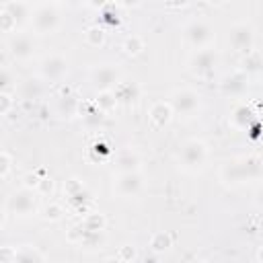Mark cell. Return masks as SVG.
Instances as JSON below:
<instances>
[{
    "instance_id": "6da1fadb",
    "label": "cell",
    "mask_w": 263,
    "mask_h": 263,
    "mask_svg": "<svg viewBox=\"0 0 263 263\" xmlns=\"http://www.w3.org/2000/svg\"><path fill=\"white\" fill-rule=\"evenodd\" d=\"M261 177H263V164L257 156L228 160L220 168V181L230 187H238L247 181H259Z\"/></svg>"
},
{
    "instance_id": "7a4b0ae2",
    "label": "cell",
    "mask_w": 263,
    "mask_h": 263,
    "mask_svg": "<svg viewBox=\"0 0 263 263\" xmlns=\"http://www.w3.org/2000/svg\"><path fill=\"white\" fill-rule=\"evenodd\" d=\"M6 210L16 216V218H29L33 214H37L39 210V193L35 189H27V187H18L14 189L8 199H6Z\"/></svg>"
},
{
    "instance_id": "3957f363",
    "label": "cell",
    "mask_w": 263,
    "mask_h": 263,
    "mask_svg": "<svg viewBox=\"0 0 263 263\" xmlns=\"http://www.w3.org/2000/svg\"><path fill=\"white\" fill-rule=\"evenodd\" d=\"M60 21H62V16L58 10V4H51V2L37 4L33 10V16H31V25L37 35H51L60 27Z\"/></svg>"
},
{
    "instance_id": "277c9868",
    "label": "cell",
    "mask_w": 263,
    "mask_h": 263,
    "mask_svg": "<svg viewBox=\"0 0 263 263\" xmlns=\"http://www.w3.org/2000/svg\"><path fill=\"white\" fill-rule=\"evenodd\" d=\"M168 105L173 109L175 115L181 117H191L199 111L201 107V97L199 92H195L193 88H177L173 90V95L168 97Z\"/></svg>"
},
{
    "instance_id": "5b68a950",
    "label": "cell",
    "mask_w": 263,
    "mask_h": 263,
    "mask_svg": "<svg viewBox=\"0 0 263 263\" xmlns=\"http://www.w3.org/2000/svg\"><path fill=\"white\" fill-rule=\"evenodd\" d=\"M183 35H185V41L195 47V49H205V47H212L214 39H216V31L210 23L197 18V21H191L185 25L183 29Z\"/></svg>"
},
{
    "instance_id": "8992f818",
    "label": "cell",
    "mask_w": 263,
    "mask_h": 263,
    "mask_svg": "<svg viewBox=\"0 0 263 263\" xmlns=\"http://www.w3.org/2000/svg\"><path fill=\"white\" fill-rule=\"evenodd\" d=\"M88 82L90 86L99 92H113L115 86L121 82L119 80V68L113 66V64H101V66H95L90 70V76H88Z\"/></svg>"
},
{
    "instance_id": "52a82bcc",
    "label": "cell",
    "mask_w": 263,
    "mask_h": 263,
    "mask_svg": "<svg viewBox=\"0 0 263 263\" xmlns=\"http://www.w3.org/2000/svg\"><path fill=\"white\" fill-rule=\"evenodd\" d=\"M179 160L185 171H199L208 160V146L201 140H187L181 146Z\"/></svg>"
},
{
    "instance_id": "ba28073f",
    "label": "cell",
    "mask_w": 263,
    "mask_h": 263,
    "mask_svg": "<svg viewBox=\"0 0 263 263\" xmlns=\"http://www.w3.org/2000/svg\"><path fill=\"white\" fill-rule=\"evenodd\" d=\"M228 43L236 53H249L253 51V43H255V31L249 23H234L228 29Z\"/></svg>"
},
{
    "instance_id": "9c48e42d",
    "label": "cell",
    "mask_w": 263,
    "mask_h": 263,
    "mask_svg": "<svg viewBox=\"0 0 263 263\" xmlns=\"http://www.w3.org/2000/svg\"><path fill=\"white\" fill-rule=\"evenodd\" d=\"M220 62V55L214 47H205V49H197L191 53L189 58V70L195 74V76H210L216 66Z\"/></svg>"
},
{
    "instance_id": "30bf717a",
    "label": "cell",
    "mask_w": 263,
    "mask_h": 263,
    "mask_svg": "<svg viewBox=\"0 0 263 263\" xmlns=\"http://www.w3.org/2000/svg\"><path fill=\"white\" fill-rule=\"evenodd\" d=\"M68 60L60 53H49L39 62V78L49 80V82H60L68 74Z\"/></svg>"
},
{
    "instance_id": "8fae6325",
    "label": "cell",
    "mask_w": 263,
    "mask_h": 263,
    "mask_svg": "<svg viewBox=\"0 0 263 263\" xmlns=\"http://www.w3.org/2000/svg\"><path fill=\"white\" fill-rule=\"evenodd\" d=\"M6 47H8V53L14 60L27 62V60H31L35 55V47L37 45H35V39L31 35H27V33H14V35H10Z\"/></svg>"
},
{
    "instance_id": "7c38bea8",
    "label": "cell",
    "mask_w": 263,
    "mask_h": 263,
    "mask_svg": "<svg viewBox=\"0 0 263 263\" xmlns=\"http://www.w3.org/2000/svg\"><path fill=\"white\" fill-rule=\"evenodd\" d=\"M249 88V74L242 72L240 68L226 74L220 82V90L224 97H242Z\"/></svg>"
},
{
    "instance_id": "4fadbf2b",
    "label": "cell",
    "mask_w": 263,
    "mask_h": 263,
    "mask_svg": "<svg viewBox=\"0 0 263 263\" xmlns=\"http://www.w3.org/2000/svg\"><path fill=\"white\" fill-rule=\"evenodd\" d=\"M142 185H144V179H142L140 173H117V177L113 181V189L121 197L138 195Z\"/></svg>"
},
{
    "instance_id": "5bb4252c",
    "label": "cell",
    "mask_w": 263,
    "mask_h": 263,
    "mask_svg": "<svg viewBox=\"0 0 263 263\" xmlns=\"http://www.w3.org/2000/svg\"><path fill=\"white\" fill-rule=\"evenodd\" d=\"M230 123L234 125V127H238V129H251L255 123H259L257 121V113H255V109L249 105V103H238L234 109H232V113H230Z\"/></svg>"
},
{
    "instance_id": "9a60e30c",
    "label": "cell",
    "mask_w": 263,
    "mask_h": 263,
    "mask_svg": "<svg viewBox=\"0 0 263 263\" xmlns=\"http://www.w3.org/2000/svg\"><path fill=\"white\" fill-rule=\"evenodd\" d=\"M64 193H66L68 201H70L74 208H84L86 201H88V197H90V193L86 191V187H84L78 179L66 181V183H64Z\"/></svg>"
},
{
    "instance_id": "2e32d148",
    "label": "cell",
    "mask_w": 263,
    "mask_h": 263,
    "mask_svg": "<svg viewBox=\"0 0 263 263\" xmlns=\"http://www.w3.org/2000/svg\"><path fill=\"white\" fill-rule=\"evenodd\" d=\"M80 103L74 95H70L68 90H64L60 97H58V103H55V115L62 117V119H72L74 115L80 113Z\"/></svg>"
},
{
    "instance_id": "e0dca14e",
    "label": "cell",
    "mask_w": 263,
    "mask_h": 263,
    "mask_svg": "<svg viewBox=\"0 0 263 263\" xmlns=\"http://www.w3.org/2000/svg\"><path fill=\"white\" fill-rule=\"evenodd\" d=\"M173 115H175V113H173L168 101H156V103H152V107L148 109V119H150L152 125H156V127L168 125L171 119H173Z\"/></svg>"
},
{
    "instance_id": "ac0fdd59",
    "label": "cell",
    "mask_w": 263,
    "mask_h": 263,
    "mask_svg": "<svg viewBox=\"0 0 263 263\" xmlns=\"http://www.w3.org/2000/svg\"><path fill=\"white\" fill-rule=\"evenodd\" d=\"M2 8L18 23V27H21L23 23H27V21L33 16V10H35V6H31L29 2H21V0H16V2H4Z\"/></svg>"
},
{
    "instance_id": "d6986e66",
    "label": "cell",
    "mask_w": 263,
    "mask_h": 263,
    "mask_svg": "<svg viewBox=\"0 0 263 263\" xmlns=\"http://www.w3.org/2000/svg\"><path fill=\"white\" fill-rule=\"evenodd\" d=\"M119 105H134L140 99V86L136 82H119L113 90Z\"/></svg>"
},
{
    "instance_id": "ffe728a7",
    "label": "cell",
    "mask_w": 263,
    "mask_h": 263,
    "mask_svg": "<svg viewBox=\"0 0 263 263\" xmlns=\"http://www.w3.org/2000/svg\"><path fill=\"white\" fill-rule=\"evenodd\" d=\"M140 164H142V160L134 150H123L115 158L117 173H140Z\"/></svg>"
},
{
    "instance_id": "44dd1931",
    "label": "cell",
    "mask_w": 263,
    "mask_h": 263,
    "mask_svg": "<svg viewBox=\"0 0 263 263\" xmlns=\"http://www.w3.org/2000/svg\"><path fill=\"white\" fill-rule=\"evenodd\" d=\"M18 92H21V97H23L25 101H31V99L35 101V99H39V97L43 95V82H41L39 78H29V80L21 82Z\"/></svg>"
},
{
    "instance_id": "7402d4cb",
    "label": "cell",
    "mask_w": 263,
    "mask_h": 263,
    "mask_svg": "<svg viewBox=\"0 0 263 263\" xmlns=\"http://www.w3.org/2000/svg\"><path fill=\"white\" fill-rule=\"evenodd\" d=\"M242 72H247L249 76L251 74H263V55L259 53V51H249L247 55H245V60H242V68H240Z\"/></svg>"
},
{
    "instance_id": "603a6c76",
    "label": "cell",
    "mask_w": 263,
    "mask_h": 263,
    "mask_svg": "<svg viewBox=\"0 0 263 263\" xmlns=\"http://www.w3.org/2000/svg\"><path fill=\"white\" fill-rule=\"evenodd\" d=\"M173 247V236L166 232V230H158V232H154L152 236H150V249H152V253H164V251H168Z\"/></svg>"
},
{
    "instance_id": "cb8c5ba5",
    "label": "cell",
    "mask_w": 263,
    "mask_h": 263,
    "mask_svg": "<svg viewBox=\"0 0 263 263\" xmlns=\"http://www.w3.org/2000/svg\"><path fill=\"white\" fill-rule=\"evenodd\" d=\"M121 49L125 51V55H132L134 58V55H140L146 49V41L140 35H127L123 39V43H121Z\"/></svg>"
},
{
    "instance_id": "d4e9b609",
    "label": "cell",
    "mask_w": 263,
    "mask_h": 263,
    "mask_svg": "<svg viewBox=\"0 0 263 263\" xmlns=\"http://www.w3.org/2000/svg\"><path fill=\"white\" fill-rule=\"evenodd\" d=\"M14 263H43V255L39 253V249L31 247V245H25V247L18 249Z\"/></svg>"
},
{
    "instance_id": "484cf974",
    "label": "cell",
    "mask_w": 263,
    "mask_h": 263,
    "mask_svg": "<svg viewBox=\"0 0 263 263\" xmlns=\"http://www.w3.org/2000/svg\"><path fill=\"white\" fill-rule=\"evenodd\" d=\"M105 37H107V33H105V29H103L101 25H90V27L84 31V41H86L90 47H101V45L105 43Z\"/></svg>"
},
{
    "instance_id": "4316f807",
    "label": "cell",
    "mask_w": 263,
    "mask_h": 263,
    "mask_svg": "<svg viewBox=\"0 0 263 263\" xmlns=\"http://www.w3.org/2000/svg\"><path fill=\"white\" fill-rule=\"evenodd\" d=\"M82 228L88 232H103L105 230V216L99 212H90L82 220Z\"/></svg>"
},
{
    "instance_id": "83f0119b",
    "label": "cell",
    "mask_w": 263,
    "mask_h": 263,
    "mask_svg": "<svg viewBox=\"0 0 263 263\" xmlns=\"http://www.w3.org/2000/svg\"><path fill=\"white\" fill-rule=\"evenodd\" d=\"M95 105H97V109L101 111V113H111L119 103H117V99H115V95L113 92H99L97 95V99H95Z\"/></svg>"
},
{
    "instance_id": "f1b7e54d",
    "label": "cell",
    "mask_w": 263,
    "mask_h": 263,
    "mask_svg": "<svg viewBox=\"0 0 263 263\" xmlns=\"http://www.w3.org/2000/svg\"><path fill=\"white\" fill-rule=\"evenodd\" d=\"M103 240H105L103 232H88V230H84L82 232V238H80V245L82 247H88V249H101Z\"/></svg>"
},
{
    "instance_id": "f546056e",
    "label": "cell",
    "mask_w": 263,
    "mask_h": 263,
    "mask_svg": "<svg viewBox=\"0 0 263 263\" xmlns=\"http://www.w3.org/2000/svg\"><path fill=\"white\" fill-rule=\"evenodd\" d=\"M14 82H16V76L12 74V70L8 66H2V72H0V92H12Z\"/></svg>"
},
{
    "instance_id": "4dcf8cb0",
    "label": "cell",
    "mask_w": 263,
    "mask_h": 263,
    "mask_svg": "<svg viewBox=\"0 0 263 263\" xmlns=\"http://www.w3.org/2000/svg\"><path fill=\"white\" fill-rule=\"evenodd\" d=\"M64 208L60 205V203H55V201H51V203H47L45 208H43V218L47 220V222H60L62 218H64Z\"/></svg>"
},
{
    "instance_id": "1f68e13d",
    "label": "cell",
    "mask_w": 263,
    "mask_h": 263,
    "mask_svg": "<svg viewBox=\"0 0 263 263\" xmlns=\"http://www.w3.org/2000/svg\"><path fill=\"white\" fill-rule=\"evenodd\" d=\"M0 29H2V33H16V29H18V23L0 6Z\"/></svg>"
},
{
    "instance_id": "d6a6232c",
    "label": "cell",
    "mask_w": 263,
    "mask_h": 263,
    "mask_svg": "<svg viewBox=\"0 0 263 263\" xmlns=\"http://www.w3.org/2000/svg\"><path fill=\"white\" fill-rule=\"evenodd\" d=\"M10 168H12V156H10L6 150H2V152H0V179H2V181L8 179Z\"/></svg>"
},
{
    "instance_id": "836d02e7",
    "label": "cell",
    "mask_w": 263,
    "mask_h": 263,
    "mask_svg": "<svg viewBox=\"0 0 263 263\" xmlns=\"http://www.w3.org/2000/svg\"><path fill=\"white\" fill-rule=\"evenodd\" d=\"M12 105H14V95L12 92H0V115L2 117H8Z\"/></svg>"
},
{
    "instance_id": "e575fe53",
    "label": "cell",
    "mask_w": 263,
    "mask_h": 263,
    "mask_svg": "<svg viewBox=\"0 0 263 263\" xmlns=\"http://www.w3.org/2000/svg\"><path fill=\"white\" fill-rule=\"evenodd\" d=\"M16 253H18L16 247L4 245V247L0 249V263H14V261H16Z\"/></svg>"
},
{
    "instance_id": "d590c367",
    "label": "cell",
    "mask_w": 263,
    "mask_h": 263,
    "mask_svg": "<svg viewBox=\"0 0 263 263\" xmlns=\"http://www.w3.org/2000/svg\"><path fill=\"white\" fill-rule=\"evenodd\" d=\"M117 257H119L123 263H132V261L136 259V249H134L132 245H121Z\"/></svg>"
},
{
    "instance_id": "8d00e7d4",
    "label": "cell",
    "mask_w": 263,
    "mask_h": 263,
    "mask_svg": "<svg viewBox=\"0 0 263 263\" xmlns=\"http://www.w3.org/2000/svg\"><path fill=\"white\" fill-rule=\"evenodd\" d=\"M41 179H43V177H39V173H27V175L23 177V187H27V189H35V191H37Z\"/></svg>"
},
{
    "instance_id": "74e56055",
    "label": "cell",
    "mask_w": 263,
    "mask_h": 263,
    "mask_svg": "<svg viewBox=\"0 0 263 263\" xmlns=\"http://www.w3.org/2000/svg\"><path fill=\"white\" fill-rule=\"evenodd\" d=\"M51 191H53V181H51L49 177H43L41 183H39V187H37L39 197H45V195H49Z\"/></svg>"
},
{
    "instance_id": "f35d334b",
    "label": "cell",
    "mask_w": 263,
    "mask_h": 263,
    "mask_svg": "<svg viewBox=\"0 0 263 263\" xmlns=\"http://www.w3.org/2000/svg\"><path fill=\"white\" fill-rule=\"evenodd\" d=\"M255 203L259 205V208H263V183L257 187V191H255Z\"/></svg>"
},
{
    "instance_id": "ab89813d",
    "label": "cell",
    "mask_w": 263,
    "mask_h": 263,
    "mask_svg": "<svg viewBox=\"0 0 263 263\" xmlns=\"http://www.w3.org/2000/svg\"><path fill=\"white\" fill-rule=\"evenodd\" d=\"M142 263H158V259H156V253H154V255H146V257L142 259Z\"/></svg>"
},
{
    "instance_id": "60d3db41",
    "label": "cell",
    "mask_w": 263,
    "mask_h": 263,
    "mask_svg": "<svg viewBox=\"0 0 263 263\" xmlns=\"http://www.w3.org/2000/svg\"><path fill=\"white\" fill-rule=\"evenodd\" d=\"M103 263H123V261H121L119 257H107V259H105Z\"/></svg>"
},
{
    "instance_id": "b9f144b4",
    "label": "cell",
    "mask_w": 263,
    "mask_h": 263,
    "mask_svg": "<svg viewBox=\"0 0 263 263\" xmlns=\"http://www.w3.org/2000/svg\"><path fill=\"white\" fill-rule=\"evenodd\" d=\"M257 261H259V263H263V247H259V249H257Z\"/></svg>"
},
{
    "instance_id": "7bdbcfd3",
    "label": "cell",
    "mask_w": 263,
    "mask_h": 263,
    "mask_svg": "<svg viewBox=\"0 0 263 263\" xmlns=\"http://www.w3.org/2000/svg\"><path fill=\"white\" fill-rule=\"evenodd\" d=\"M197 263H210V261H197Z\"/></svg>"
}]
</instances>
